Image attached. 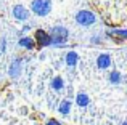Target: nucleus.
<instances>
[{"label":"nucleus","instance_id":"1","mask_svg":"<svg viewBox=\"0 0 127 125\" xmlns=\"http://www.w3.org/2000/svg\"><path fill=\"white\" fill-rule=\"evenodd\" d=\"M50 8H52V3L50 0H34L32 2V11L39 16H45L48 15Z\"/></svg>","mask_w":127,"mask_h":125},{"label":"nucleus","instance_id":"2","mask_svg":"<svg viewBox=\"0 0 127 125\" xmlns=\"http://www.w3.org/2000/svg\"><path fill=\"white\" fill-rule=\"evenodd\" d=\"M50 39H52V43H56V45H61L66 42V39H68V31H66L64 27H55L52 31V35H50Z\"/></svg>","mask_w":127,"mask_h":125},{"label":"nucleus","instance_id":"3","mask_svg":"<svg viewBox=\"0 0 127 125\" xmlns=\"http://www.w3.org/2000/svg\"><path fill=\"white\" fill-rule=\"evenodd\" d=\"M76 21L82 26H92L96 19H95V15L90 11H79L77 16H76Z\"/></svg>","mask_w":127,"mask_h":125},{"label":"nucleus","instance_id":"4","mask_svg":"<svg viewBox=\"0 0 127 125\" xmlns=\"http://www.w3.org/2000/svg\"><path fill=\"white\" fill-rule=\"evenodd\" d=\"M35 40H37V43L40 45V47H47V45L52 43L50 35L47 34V32H43V31H35Z\"/></svg>","mask_w":127,"mask_h":125},{"label":"nucleus","instance_id":"5","mask_svg":"<svg viewBox=\"0 0 127 125\" xmlns=\"http://www.w3.org/2000/svg\"><path fill=\"white\" fill-rule=\"evenodd\" d=\"M13 15H15L16 19H19V21H24V19H28V10L24 8V6H15L13 8Z\"/></svg>","mask_w":127,"mask_h":125},{"label":"nucleus","instance_id":"6","mask_svg":"<svg viewBox=\"0 0 127 125\" xmlns=\"http://www.w3.org/2000/svg\"><path fill=\"white\" fill-rule=\"evenodd\" d=\"M96 66H98L100 69H106L111 66V58L108 56V55H100L98 60H96Z\"/></svg>","mask_w":127,"mask_h":125},{"label":"nucleus","instance_id":"7","mask_svg":"<svg viewBox=\"0 0 127 125\" xmlns=\"http://www.w3.org/2000/svg\"><path fill=\"white\" fill-rule=\"evenodd\" d=\"M19 71H21V61L15 60L11 64H10V75H11V77H18Z\"/></svg>","mask_w":127,"mask_h":125},{"label":"nucleus","instance_id":"8","mask_svg":"<svg viewBox=\"0 0 127 125\" xmlns=\"http://www.w3.org/2000/svg\"><path fill=\"white\" fill-rule=\"evenodd\" d=\"M76 103H77L81 107H85V106H89L90 100H89V96H87L85 93H79L77 96H76Z\"/></svg>","mask_w":127,"mask_h":125},{"label":"nucleus","instance_id":"9","mask_svg":"<svg viewBox=\"0 0 127 125\" xmlns=\"http://www.w3.org/2000/svg\"><path fill=\"white\" fill-rule=\"evenodd\" d=\"M60 114H63V116H68L69 114V111H71V101H68V100H64V101H61V104H60Z\"/></svg>","mask_w":127,"mask_h":125},{"label":"nucleus","instance_id":"10","mask_svg":"<svg viewBox=\"0 0 127 125\" xmlns=\"http://www.w3.org/2000/svg\"><path fill=\"white\" fill-rule=\"evenodd\" d=\"M66 64H68L69 67H74V66L77 64V55H76L74 51H69V53L66 55Z\"/></svg>","mask_w":127,"mask_h":125},{"label":"nucleus","instance_id":"11","mask_svg":"<svg viewBox=\"0 0 127 125\" xmlns=\"http://www.w3.org/2000/svg\"><path fill=\"white\" fill-rule=\"evenodd\" d=\"M52 88L53 90H56V91H61L63 88H64V82H63V79L61 77H55L52 80Z\"/></svg>","mask_w":127,"mask_h":125},{"label":"nucleus","instance_id":"12","mask_svg":"<svg viewBox=\"0 0 127 125\" xmlns=\"http://www.w3.org/2000/svg\"><path fill=\"white\" fill-rule=\"evenodd\" d=\"M19 45L31 50V48L34 47V40H32V39H29V37H24V39H21V40H19Z\"/></svg>","mask_w":127,"mask_h":125},{"label":"nucleus","instance_id":"13","mask_svg":"<svg viewBox=\"0 0 127 125\" xmlns=\"http://www.w3.org/2000/svg\"><path fill=\"white\" fill-rule=\"evenodd\" d=\"M109 80H111V83H119V82H121V74H119L118 71H113L111 74H109Z\"/></svg>","mask_w":127,"mask_h":125},{"label":"nucleus","instance_id":"14","mask_svg":"<svg viewBox=\"0 0 127 125\" xmlns=\"http://www.w3.org/2000/svg\"><path fill=\"white\" fill-rule=\"evenodd\" d=\"M113 34H114V35H119V37H124V39H127V31H114Z\"/></svg>","mask_w":127,"mask_h":125},{"label":"nucleus","instance_id":"15","mask_svg":"<svg viewBox=\"0 0 127 125\" xmlns=\"http://www.w3.org/2000/svg\"><path fill=\"white\" fill-rule=\"evenodd\" d=\"M3 51H5V40L0 37V55H2Z\"/></svg>","mask_w":127,"mask_h":125},{"label":"nucleus","instance_id":"16","mask_svg":"<svg viewBox=\"0 0 127 125\" xmlns=\"http://www.w3.org/2000/svg\"><path fill=\"white\" fill-rule=\"evenodd\" d=\"M47 125H60V124L56 122V120H48V122H47Z\"/></svg>","mask_w":127,"mask_h":125},{"label":"nucleus","instance_id":"17","mask_svg":"<svg viewBox=\"0 0 127 125\" xmlns=\"http://www.w3.org/2000/svg\"><path fill=\"white\" fill-rule=\"evenodd\" d=\"M122 125H127V122H124V124H122Z\"/></svg>","mask_w":127,"mask_h":125}]
</instances>
